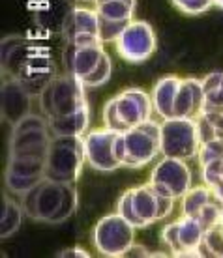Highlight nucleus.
Returning a JSON list of instances; mask_svg holds the SVG:
<instances>
[{
    "instance_id": "nucleus-24",
    "label": "nucleus",
    "mask_w": 223,
    "mask_h": 258,
    "mask_svg": "<svg viewBox=\"0 0 223 258\" xmlns=\"http://www.w3.org/2000/svg\"><path fill=\"white\" fill-rule=\"evenodd\" d=\"M94 10L103 19L133 21L135 4H131L128 0H103V2H94Z\"/></svg>"
},
{
    "instance_id": "nucleus-14",
    "label": "nucleus",
    "mask_w": 223,
    "mask_h": 258,
    "mask_svg": "<svg viewBox=\"0 0 223 258\" xmlns=\"http://www.w3.org/2000/svg\"><path fill=\"white\" fill-rule=\"evenodd\" d=\"M115 97H117L118 114L130 129L152 118L154 112L152 96L141 88H126Z\"/></svg>"
},
{
    "instance_id": "nucleus-43",
    "label": "nucleus",
    "mask_w": 223,
    "mask_h": 258,
    "mask_svg": "<svg viewBox=\"0 0 223 258\" xmlns=\"http://www.w3.org/2000/svg\"><path fill=\"white\" fill-rule=\"evenodd\" d=\"M83 2H94V0H83Z\"/></svg>"
},
{
    "instance_id": "nucleus-34",
    "label": "nucleus",
    "mask_w": 223,
    "mask_h": 258,
    "mask_svg": "<svg viewBox=\"0 0 223 258\" xmlns=\"http://www.w3.org/2000/svg\"><path fill=\"white\" fill-rule=\"evenodd\" d=\"M66 43H72L73 47H77V49H85V47H94V45H103V41L99 38L98 34H92V32H83V34H77V36H73L70 41H66Z\"/></svg>"
},
{
    "instance_id": "nucleus-40",
    "label": "nucleus",
    "mask_w": 223,
    "mask_h": 258,
    "mask_svg": "<svg viewBox=\"0 0 223 258\" xmlns=\"http://www.w3.org/2000/svg\"><path fill=\"white\" fill-rule=\"evenodd\" d=\"M214 6L221 8V10H223V0H214Z\"/></svg>"
},
{
    "instance_id": "nucleus-9",
    "label": "nucleus",
    "mask_w": 223,
    "mask_h": 258,
    "mask_svg": "<svg viewBox=\"0 0 223 258\" xmlns=\"http://www.w3.org/2000/svg\"><path fill=\"white\" fill-rule=\"evenodd\" d=\"M154 191L171 199H182L191 189V170L188 163L177 157L161 155L148 180Z\"/></svg>"
},
{
    "instance_id": "nucleus-28",
    "label": "nucleus",
    "mask_w": 223,
    "mask_h": 258,
    "mask_svg": "<svg viewBox=\"0 0 223 258\" xmlns=\"http://www.w3.org/2000/svg\"><path fill=\"white\" fill-rule=\"evenodd\" d=\"M99 17V15H98ZM131 21H109L99 17V28H98V36L101 38L103 43L107 41H117L118 36L124 32L126 26L130 25Z\"/></svg>"
},
{
    "instance_id": "nucleus-41",
    "label": "nucleus",
    "mask_w": 223,
    "mask_h": 258,
    "mask_svg": "<svg viewBox=\"0 0 223 258\" xmlns=\"http://www.w3.org/2000/svg\"><path fill=\"white\" fill-rule=\"evenodd\" d=\"M94 2H103V0H94ZM128 2H131V4H137V0H128Z\"/></svg>"
},
{
    "instance_id": "nucleus-3",
    "label": "nucleus",
    "mask_w": 223,
    "mask_h": 258,
    "mask_svg": "<svg viewBox=\"0 0 223 258\" xmlns=\"http://www.w3.org/2000/svg\"><path fill=\"white\" fill-rule=\"evenodd\" d=\"M161 154V125L150 118L120 133L115 142V155L122 167H144Z\"/></svg>"
},
{
    "instance_id": "nucleus-22",
    "label": "nucleus",
    "mask_w": 223,
    "mask_h": 258,
    "mask_svg": "<svg viewBox=\"0 0 223 258\" xmlns=\"http://www.w3.org/2000/svg\"><path fill=\"white\" fill-rule=\"evenodd\" d=\"M206 230L208 228L201 223L199 217L182 215V219H178V238H180L184 251L186 249H201V243H203Z\"/></svg>"
},
{
    "instance_id": "nucleus-6",
    "label": "nucleus",
    "mask_w": 223,
    "mask_h": 258,
    "mask_svg": "<svg viewBox=\"0 0 223 258\" xmlns=\"http://www.w3.org/2000/svg\"><path fill=\"white\" fill-rule=\"evenodd\" d=\"M161 125V155L190 161L199 157L203 139L199 118H165Z\"/></svg>"
},
{
    "instance_id": "nucleus-7",
    "label": "nucleus",
    "mask_w": 223,
    "mask_h": 258,
    "mask_svg": "<svg viewBox=\"0 0 223 258\" xmlns=\"http://www.w3.org/2000/svg\"><path fill=\"white\" fill-rule=\"evenodd\" d=\"M52 133L41 112H30L12 125L8 155H45L49 152Z\"/></svg>"
},
{
    "instance_id": "nucleus-4",
    "label": "nucleus",
    "mask_w": 223,
    "mask_h": 258,
    "mask_svg": "<svg viewBox=\"0 0 223 258\" xmlns=\"http://www.w3.org/2000/svg\"><path fill=\"white\" fill-rule=\"evenodd\" d=\"M38 101L39 112L47 120L66 116V114H72V112L88 105L86 86L73 73L64 71V73H59L41 90V94L38 96Z\"/></svg>"
},
{
    "instance_id": "nucleus-36",
    "label": "nucleus",
    "mask_w": 223,
    "mask_h": 258,
    "mask_svg": "<svg viewBox=\"0 0 223 258\" xmlns=\"http://www.w3.org/2000/svg\"><path fill=\"white\" fill-rule=\"evenodd\" d=\"M201 118H204L206 123H208L214 131H223V112H216V110H201Z\"/></svg>"
},
{
    "instance_id": "nucleus-19",
    "label": "nucleus",
    "mask_w": 223,
    "mask_h": 258,
    "mask_svg": "<svg viewBox=\"0 0 223 258\" xmlns=\"http://www.w3.org/2000/svg\"><path fill=\"white\" fill-rule=\"evenodd\" d=\"M131 204L143 228L157 221V193L148 181L139 187H131Z\"/></svg>"
},
{
    "instance_id": "nucleus-37",
    "label": "nucleus",
    "mask_w": 223,
    "mask_h": 258,
    "mask_svg": "<svg viewBox=\"0 0 223 258\" xmlns=\"http://www.w3.org/2000/svg\"><path fill=\"white\" fill-rule=\"evenodd\" d=\"M221 79H223V71H214V73H208V75L201 81V83H203L204 94H210V92H214L216 88H219V86H221Z\"/></svg>"
},
{
    "instance_id": "nucleus-42",
    "label": "nucleus",
    "mask_w": 223,
    "mask_h": 258,
    "mask_svg": "<svg viewBox=\"0 0 223 258\" xmlns=\"http://www.w3.org/2000/svg\"><path fill=\"white\" fill-rule=\"evenodd\" d=\"M216 137H221L223 139V131H216Z\"/></svg>"
},
{
    "instance_id": "nucleus-21",
    "label": "nucleus",
    "mask_w": 223,
    "mask_h": 258,
    "mask_svg": "<svg viewBox=\"0 0 223 258\" xmlns=\"http://www.w3.org/2000/svg\"><path fill=\"white\" fill-rule=\"evenodd\" d=\"M88 125H90V107L88 105L72 114L49 120L52 135H85L88 131Z\"/></svg>"
},
{
    "instance_id": "nucleus-17",
    "label": "nucleus",
    "mask_w": 223,
    "mask_h": 258,
    "mask_svg": "<svg viewBox=\"0 0 223 258\" xmlns=\"http://www.w3.org/2000/svg\"><path fill=\"white\" fill-rule=\"evenodd\" d=\"M72 10L73 6L70 0H38V8L34 10V21L41 30L62 32V26Z\"/></svg>"
},
{
    "instance_id": "nucleus-18",
    "label": "nucleus",
    "mask_w": 223,
    "mask_h": 258,
    "mask_svg": "<svg viewBox=\"0 0 223 258\" xmlns=\"http://www.w3.org/2000/svg\"><path fill=\"white\" fill-rule=\"evenodd\" d=\"M182 79L175 77H163L159 79L154 86L152 92V105H154V112L159 118H173V109H175V99H177V92L180 88Z\"/></svg>"
},
{
    "instance_id": "nucleus-27",
    "label": "nucleus",
    "mask_w": 223,
    "mask_h": 258,
    "mask_svg": "<svg viewBox=\"0 0 223 258\" xmlns=\"http://www.w3.org/2000/svg\"><path fill=\"white\" fill-rule=\"evenodd\" d=\"M111 70H113V64H111V58H109V54L103 52V56L99 60V64L94 68L88 77L83 79V84H85L86 88H98V86H103L109 77H111Z\"/></svg>"
},
{
    "instance_id": "nucleus-31",
    "label": "nucleus",
    "mask_w": 223,
    "mask_h": 258,
    "mask_svg": "<svg viewBox=\"0 0 223 258\" xmlns=\"http://www.w3.org/2000/svg\"><path fill=\"white\" fill-rule=\"evenodd\" d=\"M161 238H163V243L169 247L171 256H178V252H182V243H180V238H178V221L175 223H169V225L163 226L161 230Z\"/></svg>"
},
{
    "instance_id": "nucleus-5",
    "label": "nucleus",
    "mask_w": 223,
    "mask_h": 258,
    "mask_svg": "<svg viewBox=\"0 0 223 258\" xmlns=\"http://www.w3.org/2000/svg\"><path fill=\"white\" fill-rule=\"evenodd\" d=\"M86 163L83 135H52L45 161V178L77 181Z\"/></svg>"
},
{
    "instance_id": "nucleus-15",
    "label": "nucleus",
    "mask_w": 223,
    "mask_h": 258,
    "mask_svg": "<svg viewBox=\"0 0 223 258\" xmlns=\"http://www.w3.org/2000/svg\"><path fill=\"white\" fill-rule=\"evenodd\" d=\"M103 45H94V47H85V49H77L72 43L64 45V68L68 73H73L75 77H79L81 81L85 77H88L94 68L99 64V60L103 56Z\"/></svg>"
},
{
    "instance_id": "nucleus-29",
    "label": "nucleus",
    "mask_w": 223,
    "mask_h": 258,
    "mask_svg": "<svg viewBox=\"0 0 223 258\" xmlns=\"http://www.w3.org/2000/svg\"><path fill=\"white\" fill-rule=\"evenodd\" d=\"M103 125L107 129H113V131H118V133H124L128 131V125L124 123V120L120 118L117 109V97H111L103 107Z\"/></svg>"
},
{
    "instance_id": "nucleus-30",
    "label": "nucleus",
    "mask_w": 223,
    "mask_h": 258,
    "mask_svg": "<svg viewBox=\"0 0 223 258\" xmlns=\"http://www.w3.org/2000/svg\"><path fill=\"white\" fill-rule=\"evenodd\" d=\"M221 155H223V139L221 137H214V139L203 142V148L199 152V165L203 167V165L214 161V159L221 157Z\"/></svg>"
},
{
    "instance_id": "nucleus-8",
    "label": "nucleus",
    "mask_w": 223,
    "mask_h": 258,
    "mask_svg": "<svg viewBox=\"0 0 223 258\" xmlns=\"http://www.w3.org/2000/svg\"><path fill=\"white\" fill-rule=\"evenodd\" d=\"M135 226L120 215V213H109L96 223L92 232V243L94 249L109 258H120L135 241Z\"/></svg>"
},
{
    "instance_id": "nucleus-10",
    "label": "nucleus",
    "mask_w": 223,
    "mask_h": 258,
    "mask_svg": "<svg viewBox=\"0 0 223 258\" xmlns=\"http://www.w3.org/2000/svg\"><path fill=\"white\" fill-rule=\"evenodd\" d=\"M45 155H8L4 185L12 195L23 197L45 178Z\"/></svg>"
},
{
    "instance_id": "nucleus-2",
    "label": "nucleus",
    "mask_w": 223,
    "mask_h": 258,
    "mask_svg": "<svg viewBox=\"0 0 223 258\" xmlns=\"http://www.w3.org/2000/svg\"><path fill=\"white\" fill-rule=\"evenodd\" d=\"M2 73L6 77L17 79L36 97L59 75L51 51L39 43L26 41L25 38L15 45L6 58H2Z\"/></svg>"
},
{
    "instance_id": "nucleus-16",
    "label": "nucleus",
    "mask_w": 223,
    "mask_h": 258,
    "mask_svg": "<svg viewBox=\"0 0 223 258\" xmlns=\"http://www.w3.org/2000/svg\"><path fill=\"white\" fill-rule=\"evenodd\" d=\"M204 105L203 83L197 79H182L177 92L173 116L178 118H199Z\"/></svg>"
},
{
    "instance_id": "nucleus-25",
    "label": "nucleus",
    "mask_w": 223,
    "mask_h": 258,
    "mask_svg": "<svg viewBox=\"0 0 223 258\" xmlns=\"http://www.w3.org/2000/svg\"><path fill=\"white\" fill-rule=\"evenodd\" d=\"M214 197H216V193H214L206 183H204V185L191 187L190 191L182 197V215L195 217L197 213L201 212Z\"/></svg>"
},
{
    "instance_id": "nucleus-32",
    "label": "nucleus",
    "mask_w": 223,
    "mask_h": 258,
    "mask_svg": "<svg viewBox=\"0 0 223 258\" xmlns=\"http://www.w3.org/2000/svg\"><path fill=\"white\" fill-rule=\"evenodd\" d=\"M117 213H120V215H122L128 223H131L135 228H143V225H141L139 217L135 215V212H133V204H131V189H128V191H126V193L118 199Z\"/></svg>"
},
{
    "instance_id": "nucleus-26",
    "label": "nucleus",
    "mask_w": 223,
    "mask_h": 258,
    "mask_svg": "<svg viewBox=\"0 0 223 258\" xmlns=\"http://www.w3.org/2000/svg\"><path fill=\"white\" fill-rule=\"evenodd\" d=\"M201 249H203L204 256L223 258V221L216 223L206 230Z\"/></svg>"
},
{
    "instance_id": "nucleus-20",
    "label": "nucleus",
    "mask_w": 223,
    "mask_h": 258,
    "mask_svg": "<svg viewBox=\"0 0 223 258\" xmlns=\"http://www.w3.org/2000/svg\"><path fill=\"white\" fill-rule=\"evenodd\" d=\"M99 28V17L96 10H88V8H73L72 13L68 15L64 26H62V38L64 41H70L73 36L83 32L98 34Z\"/></svg>"
},
{
    "instance_id": "nucleus-39",
    "label": "nucleus",
    "mask_w": 223,
    "mask_h": 258,
    "mask_svg": "<svg viewBox=\"0 0 223 258\" xmlns=\"http://www.w3.org/2000/svg\"><path fill=\"white\" fill-rule=\"evenodd\" d=\"M57 256H64V258H90V254L85 251V249H81V247H72V249H64V251H60Z\"/></svg>"
},
{
    "instance_id": "nucleus-38",
    "label": "nucleus",
    "mask_w": 223,
    "mask_h": 258,
    "mask_svg": "<svg viewBox=\"0 0 223 258\" xmlns=\"http://www.w3.org/2000/svg\"><path fill=\"white\" fill-rule=\"evenodd\" d=\"M150 256V251L143 245H137V243H133V245L124 252V258H148Z\"/></svg>"
},
{
    "instance_id": "nucleus-11",
    "label": "nucleus",
    "mask_w": 223,
    "mask_h": 258,
    "mask_svg": "<svg viewBox=\"0 0 223 258\" xmlns=\"http://www.w3.org/2000/svg\"><path fill=\"white\" fill-rule=\"evenodd\" d=\"M118 54L128 62H146L156 52V34L146 21H131L115 41Z\"/></svg>"
},
{
    "instance_id": "nucleus-1",
    "label": "nucleus",
    "mask_w": 223,
    "mask_h": 258,
    "mask_svg": "<svg viewBox=\"0 0 223 258\" xmlns=\"http://www.w3.org/2000/svg\"><path fill=\"white\" fill-rule=\"evenodd\" d=\"M19 202L28 219L60 225L75 213L79 193L75 181H54L43 178L38 185L19 197Z\"/></svg>"
},
{
    "instance_id": "nucleus-33",
    "label": "nucleus",
    "mask_w": 223,
    "mask_h": 258,
    "mask_svg": "<svg viewBox=\"0 0 223 258\" xmlns=\"http://www.w3.org/2000/svg\"><path fill=\"white\" fill-rule=\"evenodd\" d=\"M173 4L188 15H199V13L208 12L214 6V0H173Z\"/></svg>"
},
{
    "instance_id": "nucleus-23",
    "label": "nucleus",
    "mask_w": 223,
    "mask_h": 258,
    "mask_svg": "<svg viewBox=\"0 0 223 258\" xmlns=\"http://www.w3.org/2000/svg\"><path fill=\"white\" fill-rule=\"evenodd\" d=\"M23 215H25V212L21 208V202H15L8 195H4L2 197V217H0V223H2L0 225V238L6 239L17 232Z\"/></svg>"
},
{
    "instance_id": "nucleus-35",
    "label": "nucleus",
    "mask_w": 223,
    "mask_h": 258,
    "mask_svg": "<svg viewBox=\"0 0 223 258\" xmlns=\"http://www.w3.org/2000/svg\"><path fill=\"white\" fill-rule=\"evenodd\" d=\"M175 208V199L171 197H163V195H157V221L167 219Z\"/></svg>"
},
{
    "instance_id": "nucleus-12",
    "label": "nucleus",
    "mask_w": 223,
    "mask_h": 258,
    "mask_svg": "<svg viewBox=\"0 0 223 258\" xmlns=\"http://www.w3.org/2000/svg\"><path fill=\"white\" fill-rule=\"evenodd\" d=\"M118 131L103 127L86 131L85 139V155L86 163L98 172H113L122 167V163L115 155V142L118 139Z\"/></svg>"
},
{
    "instance_id": "nucleus-13",
    "label": "nucleus",
    "mask_w": 223,
    "mask_h": 258,
    "mask_svg": "<svg viewBox=\"0 0 223 258\" xmlns=\"http://www.w3.org/2000/svg\"><path fill=\"white\" fill-rule=\"evenodd\" d=\"M32 96L25 86L13 77H6L2 81V118L10 125L23 120L26 114L32 112Z\"/></svg>"
}]
</instances>
